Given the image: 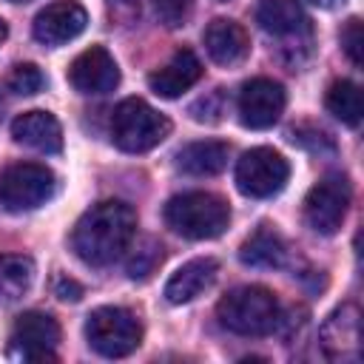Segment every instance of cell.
Returning a JSON list of instances; mask_svg holds the SVG:
<instances>
[{"label":"cell","mask_w":364,"mask_h":364,"mask_svg":"<svg viewBox=\"0 0 364 364\" xmlns=\"http://www.w3.org/2000/svg\"><path fill=\"white\" fill-rule=\"evenodd\" d=\"M134 233H136V210L128 202L105 199L80 216L71 233V247L85 264L105 267L128 250Z\"/></svg>","instance_id":"6da1fadb"},{"label":"cell","mask_w":364,"mask_h":364,"mask_svg":"<svg viewBox=\"0 0 364 364\" xmlns=\"http://www.w3.org/2000/svg\"><path fill=\"white\" fill-rule=\"evenodd\" d=\"M216 318L225 330H230L236 336L256 338V336H267L276 330V324L282 318V307H279V299L267 287L242 284L219 299Z\"/></svg>","instance_id":"7a4b0ae2"},{"label":"cell","mask_w":364,"mask_h":364,"mask_svg":"<svg viewBox=\"0 0 364 364\" xmlns=\"http://www.w3.org/2000/svg\"><path fill=\"white\" fill-rule=\"evenodd\" d=\"M165 222L185 239H216L230 222V208L216 193L188 191L165 205Z\"/></svg>","instance_id":"3957f363"},{"label":"cell","mask_w":364,"mask_h":364,"mask_svg":"<svg viewBox=\"0 0 364 364\" xmlns=\"http://www.w3.org/2000/svg\"><path fill=\"white\" fill-rule=\"evenodd\" d=\"M171 134V119L139 97H128L114 108L111 139L125 154H145Z\"/></svg>","instance_id":"277c9868"},{"label":"cell","mask_w":364,"mask_h":364,"mask_svg":"<svg viewBox=\"0 0 364 364\" xmlns=\"http://www.w3.org/2000/svg\"><path fill=\"white\" fill-rule=\"evenodd\" d=\"M85 338L94 353L105 358H125L142 341L139 318L125 307H97L85 318Z\"/></svg>","instance_id":"5b68a950"},{"label":"cell","mask_w":364,"mask_h":364,"mask_svg":"<svg viewBox=\"0 0 364 364\" xmlns=\"http://www.w3.org/2000/svg\"><path fill=\"white\" fill-rule=\"evenodd\" d=\"M57 191V176L40 162H14L0 173V205L20 213L46 205Z\"/></svg>","instance_id":"8992f818"},{"label":"cell","mask_w":364,"mask_h":364,"mask_svg":"<svg viewBox=\"0 0 364 364\" xmlns=\"http://www.w3.org/2000/svg\"><path fill=\"white\" fill-rule=\"evenodd\" d=\"M290 179L287 159L273 148H250L236 162V188L250 199L276 196Z\"/></svg>","instance_id":"52a82bcc"},{"label":"cell","mask_w":364,"mask_h":364,"mask_svg":"<svg viewBox=\"0 0 364 364\" xmlns=\"http://www.w3.org/2000/svg\"><path fill=\"white\" fill-rule=\"evenodd\" d=\"M347 208H350V182L333 173L316 182L304 196V222L310 230L321 236H333L341 228Z\"/></svg>","instance_id":"ba28073f"},{"label":"cell","mask_w":364,"mask_h":364,"mask_svg":"<svg viewBox=\"0 0 364 364\" xmlns=\"http://www.w3.org/2000/svg\"><path fill=\"white\" fill-rule=\"evenodd\" d=\"M284 88L276 80L267 77H256L247 80L239 91V117L245 128L253 131H264L270 125L279 122L282 111H284Z\"/></svg>","instance_id":"9c48e42d"},{"label":"cell","mask_w":364,"mask_h":364,"mask_svg":"<svg viewBox=\"0 0 364 364\" xmlns=\"http://www.w3.org/2000/svg\"><path fill=\"white\" fill-rule=\"evenodd\" d=\"M60 341V324L54 316L28 310L17 316L11 327V344L26 361H57L54 347Z\"/></svg>","instance_id":"30bf717a"},{"label":"cell","mask_w":364,"mask_h":364,"mask_svg":"<svg viewBox=\"0 0 364 364\" xmlns=\"http://www.w3.org/2000/svg\"><path fill=\"white\" fill-rule=\"evenodd\" d=\"M88 26V11L77 0H57L48 3L34 17V37L43 46H65L74 37H80Z\"/></svg>","instance_id":"8fae6325"},{"label":"cell","mask_w":364,"mask_h":364,"mask_svg":"<svg viewBox=\"0 0 364 364\" xmlns=\"http://www.w3.org/2000/svg\"><path fill=\"white\" fill-rule=\"evenodd\" d=\"M68 82L80 94H108L119 85V68L102 46H91L68 65Z\"/></svg>","instance_id":"7c38bea8"},{"label":"cell","mask_w":364,"mask_h":364,"mask_svg":"<svg viewBox=\"0 0 364 364\" xmlns=\"http://www.w3.org/2000/svg\"><path fill=\"white\" fill-rule=\"evenodd\" d=\"M202 63L199 57L191 51V48H179L162 68H156L151 77H148V85L156 97H165V100H173L179 94H185L191 85L199 82L202 77Z\"/></svg>","instance_id":"4fadbf2b"},{"label":"cell","mask_w":364,"mask_h":364,"mask_svg":"<svg viewBox=\"0 0 364 364\" xmlns=\"http://www.w3.org/2000/svg\"><path fill=\"white\" fill-rule=\"evenodd\" d=\"M205 48L216 65L233 68V65L245 63V57L250 54V37L236 20L219 17L205 28Z\"/></svg>","instance_id":"5bb4252c"},{"label":"cell","mask_w":364,"mask_h":364,"mask_svg":"<svg viewBox=\"0 0 364 364\" xmlns=\"http://www.w3.org/2000/svg\"><path fill=\"white\" fill-rule=\"evenodd\" d=\"M11 136L20 145L34 148L40 154H60L63 151V128H60L57 117L48 111H26V114L14 117Z\"/></svg>","instance_id":"9a60e30c"},{"label":"cell","mask_w":364,"mask_h":364,"mask_svg":"<svg viewBox=\"0 0 364 364\" xmlns=\"http://www.w3.org/2000/svg\"><path fill=\"white\" fill-rule=\"evenodd\" d=\"M216 273H219V262L210 259V256H199V259H191L185 262L165 284V299L171 304H188L193 301L199 293H205L213 282H216Z\"/></svg>","instance_id":"2e32d148"},{"label":"cell","mask_w":364,"mask_h":364,"mask_svg":"<svg viewBox=\"0 0 364 364\" xmlns=\"http://www.w3.org/2000/svg\"><path fill=\"white\" fill-rule=\"evenodd\" d=\"M228 154H230V148L225 142H219V139L188 142L176 154V168L182 173H188V176H213V173L225 171Z\"/></svg>","instance_id":"e0dca14e"},{"label":"cell","mask_w":364,"mask_h":364,"mask_svg":"<svg viewBox=\"0 0 364 364\" xmlns=\"http://www.w3.org/2000/svg\"><path fill=\"white\" fill-rule=\"evenodd\" d=\"M256 20L267 34L276 37H293L310 28V20L296 0H262L256 9Z\"/></svg>","instance_id":"ac0fdd59"},{"label":"cell","mask_w":364,"mask_h":364,"mask_svg":"<svg viewBox=\"0 0 364 364\" xmlns=\"http://www.w3.org/2000/svg\"><path fill=\"white\" fill-rule=\"evenodd\" d=\"M284 253H287V247H284L282 236L276 230H270V228H259L242 245L239 259L245 264H250V267H279L284 262Z\"/></svg>","instance_id":"d6986e66"},{"label":"cell","mask_w":364,"mask_h":364,"mask_svg":"<svg viewBox=\"0 0 364 364\" xmlns=\"http://www.w3.org/2000/svg\"><path fill=\"white\" fill-rule=\"evenodd\" d=\"M34 282V262L23 253H3L0 256V299L17 301L28 293Z\"/></svg>","instance_id":"ffe728a7"},{"label":"cell","mask_w":364,"mask_h":364,"mask_svg":"<svg viewBox=\"0 0 364 364\" xmlns=\"http://www.w3.org/2000/svg\"><path fill=\"white\" fill-rule=\"evenodd\" d=\"M324 105L327 111L341 119L344 125L355 128L361 122V91L355 82L350 80H336L330 88H327V97H324Z\"/></svg>","instance_id":"44dd1931"},{"label":"cell","mask_w":364,"mask_h":364,"mask_svg":"<svg viewBox=\"0 0 364 364\" xmlns=\"http://www.w3.org/2000/svg\"><path fill=\"white\" fill-rule=\"evenodd\" d=\"M344 327H347V330H341V324H338V316H336V313H333V316H330V321L321 327L324 350H327L333 358L358 355V316H353Z\"/></svg>","instance_id":"7402d4cb"},{"label":"cell","mask_w":364,"mask_h":364,"mask_svg":"<svg viewBox=\"0 0 364 364\" xmlns=\"http://www.w3.org/2000/svg\"><path fill=\"white\" fill-rule=\"evenodd\" d=\"M6 85H9V91H11V94L31 97V94H37V91L46 85V77H43V71H40L34 63H20V65H14V68H11V74H9Z\"/></svg>","instance_id":"603a6c76"},{"label":"cell","mask_w":364,"mask_h":364,"mask_svg":"<svg viewBox=\"0 0 364 364\" xmlns=\"http://www.w3.org/2000/svg\"><path fill=\"white\" fill-rule=\"evenodd\" d=\"M159 262H162V245L154 242V239H145V242L134 250V256H131V262H128V276H131V279H145V276L154 273V267H156Z\"/></svg>","instance_id":"cb8c5ba5"},{"label":"cell","mask_w":364,"mask_h":364,"mask_svg":"<svg viewBox=\"0 0 364 364\" xmlns=\"http://www.w3.org/2000/svg\"><path fill=\"white\" fill-rule=\"evenodd\" d=\"M188 9H191V0H154L156 17H159L165 26H171V28L185 23Z\"/></svg>","instance_id":"d4e9b609"},{"label":"cell","mask_w":364,"mask_h":364,"mask_svg":"<svg viewBox=\"0 0 364 364\" xmlns=\"http://www.w3.org/2000/svg\"><path fill=\"white\" fill-rule=\"evenodd\" d=\"M341 46L347 51V57L353 60V65H361V46H364V37H361V20L353 17L344 31H341Z\"/></svg>","instance_id":"484cf974"},{"label":"cell","mask_w":364,"mask_h":364,"mask_svg":"<svg viewBox=\"0 0 364 364\" xmlns=\"http://www.w3.org/2000/svg\"><path fill=\"white\" fill-rule=\"evenodd\" d=\"M54 290H57V296H60L63 301H80V296H82V287H80L74 279H60Z\"/></svg>","instance_id":"4316f807"},{"label":"cell","mask_w":364,"mask_h":364,"mask_svg":"<svg viewBox=\"0 0 364 364\" xmlns=\"http://www.w3.org/2000/svg\"><path fill=\"white\" fill-rule=\"evenodd\" d=\"M313 6H321V9H333V6H338V3H344V0H310Z\"/></svg>","instance_id":"83f0119b"},{"label":"cell","mask_w":364,"mask_h":364,"mask_svg":"<svg viewBox=\"0 0 364 364\" xmlns=\"http://www.w3.org/2000/svg\"><path fill=\"white\" fill-rule=\"evenodd\" d=\"M6 37H9V26H6V20L0 17V46L6 43Z\"/></svg>","instance_id":"f1b7e54d"},{"label":"cell","mask_w":364,"mask_h":364,"mask_svg":"<svg viewBox=\"0 0 364 364\" xmlns=\"http://www.w3.org/2000/svg\"><path fill=\"white\" fill-rule=\"evenodd\" d=\"M11 3H26V0H11Z\"/></svg>","instance_id":"f546056e"}]
</instances>
